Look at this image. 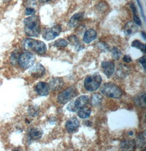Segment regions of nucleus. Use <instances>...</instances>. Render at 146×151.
Wrapping results in <instances>:
<instances>
[{
	"mask_svg": "<svg viewBox=\"0 0 146 151\" xmlns=\"http://www.w3.org/2000/svg\"><path fill=\"white\" fill-rule=\"evenodd\" d=\"M136 104L139 106L145 108L146 107V93L141 94L136 96L135 98Z\"/></svg>",
	"mask_w": 146,
	"mask_h": 151,
	"instance_id": "412c9836",
	"label": "nucleus"
},
{
	"mask_svg": "<svg viewBox=\"0 0 146 151\" xmlns=\"http://www.w3.org/2000/svg\"><path fill=\"white\" fill-rule=\"evenodd\" d=\"M61 32L60 26L55 25L46 29L43 33V38L46 40H51L55 39Z\"/></svg>",
	"mask_w": 146,
	"mask_h": 151,
	"instance_id": "0eeeda50",
	"label": "nucleus"
},
{
	"mask_svg": "<svg viewBox=\"0 0 146 151\" xmlns=\"http://www.w3.org/2000/svg\"><path fill=\"white\" fill-rule=\"evenodd\" d=\"M64 85V80L60 78H52L49 81V87L53 91L60 90Z\"/></svg>",
	"mask_w": 146,
	"mask_h": 151,
	"instance_id": "ddd939ff",
	"label": "nucleus"
},
{
	"mask_svg": "<svg viewBox=\"0 0 146 151\" xmlns=\"http://www.w3.org/2000/svg\"><path fill=\"white\" fill-rule=\"evenodd\" d=\"M142 36L143 37V38H144V39H145V40H146V33H145L143 32H142Z\"/></svg>",
	"mask_w": 146,
	"mask_h": 151,
	"instance_id": "e433bc0d",
	"label": "nucleus"
},
{
	"mask_svg": "<svg viewBox=\"0 0 146 151\" xmlns=\"http://www.w3.org/2000/svg\"><path fill=\"white\" fill-rule=\"evenodd\" d=\"M67 42L64 39H59L56 40L54 43V45L57 47H66L67 46Z\"/></svg>",
	"mask_w": 146,
	"mask_h": 151,
	"instance_id": "a878e982",
	"label": "nucleus"
},
{
	"mask_svg": "<svg viewBox=\"0 0 146 151\" xmlns=\"http://www.w3.org/2000/svg\"><path fill=\"white\" fill-rule=\"evenodd\" d=\"M43 130L38 128H33L30 130L29 132L30 137L31 139L36 140L40 139L43 135Z\"/></svg>",
	"mask_w": 146,
	"mask_h": 151,
	"instance_id": "a211bd4d",
	"label": "nucleus"
},
{
	"mask_svg": "<svg viewBox=\"0 0 146 151\" xmlns=\"http://www.w3.org/2000/svg\"><path fill=\"white\" fill-rule=\"evenodd\" d=\"M91 114V110L87 106H83L80 108L79 111L78 112V115L80 119H88L89 117Z\"/></svg>",
	"mask_w": 146,
	"mask_h": 151,
	"instance_id": "6ab92c4d",
	"label": "nucleus"
},
{
	"mask_svg": "<svg viewBox=\"0 0 146 151\" xmlns=\"http://www.w3.org/2000/svg\"><path fill=\"white\" fill-rule=\"evenodd\" d=\"M102 99L103 98L101 94L99 93L93 94L91 97L90 103L93 106H97L101 104Z\"/></svg>",
	"mask_w": 146,
	"mask_h": 151,
	"instance_id": "aec40b11",
	"label": "nucleus"
},
{
	"mask_svg": "<svg viewBox=\"0 0 146 151\" xmlns=\"http://www.w3.org/2000/svg\"><path fill=\"white\" fill-rule=\"evenodd\" d=\"M45 73L46 69L41 64H37L34 65L30 70L31 76L36 78L42 76L45 74Z\"/></svg>",
	"mask_w": 146,
	"mask_h": 151,
	"instance_id": "1a4fd4ad",
	"label": "nucleus"
},
{
	"mask_svg": "<svg viewBox=\"0 0 146 151\" xmlns=\"http://www.w3.org/2000/svg\"><path fill=\"white\" fill-rule=\"evenodd\" d=\"M25 32L30 37H38L40 33V22L36 15H32L26 18L24 21Z\"/></svg>",
	"mask_w": 146,
	"mask_h": 151,
	"instance_id": "f257e3e1",
	"label": "nucleus"
},
{
	"mask_svg": "<svg viewBox=\"0 0 146 151\" xmlns=\"http://www.w3.org/2000/svg\"><path fill=\"white\" fill-rule=\"evenodd\" d=\"M120 66L119 68L118 69L117 71V74L119 78H125V76L129 74V68L125 66Z\"/></svg>",
	"mask_w": 146,
	"mask_h": 151,
	"instance_id": "4be33fe9",
	"label": "nucleus"
},
{
	"mask_svg": "<svg viewBox=\"0 0 146 151\" xmlns=\"http://www.w3.org/2000/svg\"><path fill=\"white\" fill-rule=\"evenodd\" d=\"M137 3L139 4V7L140 8L141 12V15H142V16L143 17V18L144 20L145 21V13H144V11H143V9L142 7L141 6V3H140V2H139V0H137Z\"/></svg>",
	"mask_w": 146,
	"mask_h": 151,
	"instance_id": "473e14b6",
	"label": "nucleus"
},
{
	"mask_svg": "<svg viewBox=\"0 0 146 151\" xmlns=\"http://www.w3.org/2000/svg\"><path fill=\"white\" fill-rule=\"evenodd\" d=\"M139 28L137 25L132 22H129L127 23L124 29V34L126 36H131L137 32Z\"/></svg>",
	"mask_w": 146,
	"mask_h": 151,
	"instance_id": "f8f14e48",
	"label": "nucleus"
},
{
	"mask_svg": "<svg viewBox=\"0 0 146 151\" xmlns=\"http://www.w3.org/2000/svg\"><path fill=\"white\" fill-rule=\"evenodd\" d=\"M22 46L26 50L33 51L38 54H43L47 51V46L43 42L30 38L24 40Z\"/></svg>",
	"mask_w": 146,
	"mask_h": 151,
	"instance_id": "f03ea898",
	"label": "nucleus"
},
{
	"mask_svg": "<svg viewBox=\"0 0 146 151\" xmlns=\"http://www.w3.org/2000/svg\"><path fill=\"white\" fill-rule=\"evenodd\" d=\"M123 60H124V61L126 62H130L132 61V58L128 55H126L124 56Z\"/></svg>",
	"mask_w": 146,
	"mask_h": 151,
	"instance_id": "72a5a7b5",
	"label": "nucleus"
},
{
	"mask_svg": "<svg viewBox=\"0 0 146 151\" xmlns=\"http://www.w3.org/2000/svg\"><path fill=\"white\" fill-rule=\"evenodd\" d=\"M112 54L113 56V58L116 60H118L122 55V52L120 49H119L118 47H114L112 50Z\"/></svg>",
	"mask_w": 146,
	"mask_h": 151,
	"instance_id": "393cba45",
	"label": "nucleus"
},
{
	"mask_svg": "<svg viewBox=\"0 0 146 151\" xmlns=\"http://www.w3.org/2000/svg\"><path fill=\"white\" fill-rule=\"evenodd\" d=\"M101 83V76L99 74H94L86 78L84 80V87L88 91H95L100 86Z\"/></svg>",
	"mask_w": 146,
	"mask_h": 151,
	"instance_id": "39448f33",
	"label": "nucleus"
},
{
	"mask_svg": "<svg viewBox=\"0 0 146 151\" xmlns=\"http://www.w3.org/2000/svg\"><path fill=\"white\" fill-rule=\"evenodd\" d=\"M35 13V11L33 8H27L25 10V14L27 15H32Z\"/></svg>",
	"mask_w": 146,
	"mask_h": 151,
	"instance_id": "7c9ffc66",
	"label": "nucleus"
},
{
	"mask_svg": "<svg viewBox=\"0 0 146 151\" xmlns=\"http://www.w3.org/2000/svg\"><path fill=\"white\" fill-rule=\"evenodd\" d=\"M69 41L71 44H72L73 45L76 47L78 49V50H81L82 49H83L84 48V47L83 46L82 47L81 44L80 43L79 40H78V39L77 38V37H76L74 35H71V36H69Z\"/></svg>",
	"mask_w": 146,
	"mask_h": 151,
	"instance_id": "5701e85b",
	"label": "nucleus"
},
{
	"mask_svg": "<svg viewBox=\"0 0 146 151\" xmlns=\"http://www.w3.org/2000/svg\"><path fill=\"white\" fill-rule=\"evenodd\" d=\"M39 109L36 106H31L29 109L30 115L31 116H36L38 114Z\"/></svg>",
	"mask_w": 146,
	"mask_h": 151,
	"instance_id": "bb28decb",
	"label": "nucleus"
},
{
	"mask_svg": "<svg viewBox=\"0 0 146 151\" xmlns=\"http://www.w3.org/2000/svg\"><path fill=\"white\" fill-rule=\"evenodd\" d=\"M78 94L77 87L71 86L59 94L57 100L59 103L65 104L76 97Z\"/></svg>",
	"mask_w": 146,
	"mask_h": 151,
	"instance_id": "20e7f679",
	"label": "nucleus"
},
{
	"mask_svg": "<svg viewBox=\"0 0 146 151\" xmlns=\"http://www.w3.org/2000/svg\"><path fill=\"white\" fill-rule=\"evenodd\" d=\"M50 87L49 84L44 82H40L37 83L35 90L37 93L41 96H46L50 92Z\"/></svg>",
	"mask_w": 146,
	"mask_h": 151,
	"instance_id": "6e6552de",
	"label": "nucleus"
},
{
	"mask_svg": "<svg viewBox=\"0 0 146 151\" xmlns=\"http://www.w3.org/2000/svg\"><path fill=\"white\" fill-rule=\"evenodd\" d=\"M79 126L80 122L78 120L76 117H72L66 122L65 128L69 133H73L77 129Z\"/></svg>",
	"mask_w": 146,
	"mask_h": 151,
	"instance_id": "9b49d317",
	"label": "nucleus"
},
{
	"mask_svg": "<svg viewBox=\"0 0 146 151\" xmlns=\"http://www.w3.org/2000/svg\"><path fill=\"white\" fill-rule=\"evenodd\" d=\"M67 109L69 111L71 112H76L78 110V109L74 105V102L70 103L68 105V106H67Z\"/></svg>",
	"mask_w": 146,
	"mask_h": 151,
	"instance_id": "c85d7f7f",
	"label": "nucleus"
},
{
	"mask_svg": "<svg viewBox=\"0 0 146 151\" xmlns=\"http://www.w3.org/2000/svg\"><path fill=\"white\" fill-rule=\"evenodd\" d=\"M35 61V56L30 52L22 53L18 58L19 65L22 68L24 69H27L32 67Z\"/></svg>",
	"mask_w": 146,
	"mask_h": 151,
	"instance_id": "423d86ee",
	"label": "nucleus"
},
{
	"mask_svg": "<svg viewBox=\"0 0 146 151\" xmlns=\"http://www.w3.org/2000/svg\"><path fill=\"white\" fill-rule=\"evenodd\" d=\"M139 63L142 65L143 67V68L145 70H146V56H143L142 58H140L139 60Z\"/></svg>",
	"mask_w": 146,
	"mask_h": 151,
	"instance_id": "c756f323",
	"label": "nucleus"
},
{
	"mask_svg": "<svg viewBox=\"0 0 146 151\" xmlns=\"http://www.w3.org/2000/svg\"><path fill=\"white\" fill-rule=\"evenodd\" d=\"M99 49L103 51V52H107L109 50V47L108 46L107 44H106L105 43H99L98 45Z\"/></svg>",
	"mask_w": 146,
	"mask_h": 151,
	"instance_id": "cd10ccee",
	"label": "nucleus"
},
{
	"mask_svg": "<svg viewBox=\"0 0 146 151\" xmlns=\"http://www.w3.org/2000/svg\"><path fill=\"white\" fill-rule=\"evenodd\" d=\"M100 91L104 96L112 98H119L122 96L121 90L113 83H108L103 84Z\"/></svg>",
	"mask_w": 146,
	"mask_h": 151,
	"instance_id": "7ed1b4c3",
	"label": "nucleus"
},
{
	"mask_svg": "<svg viewBox=\"0 0 146 151\" xmlns=\"http://www.w3.org/2000/svg\"><path fill=\"white\" fill-rule=\"evenodd\" d=\"M134 20L135 22V24L138 26L141 25V19H139V17H137V15H134Z\"/></svg>",
	"mask_w": 146,
	"mask_h": 151,
	"instance_id": "2f4dec72",
	"label": "nucleus"
},
{
	"mask_svg": "<svg viewBox=\"0 0 146 151\" xmlns=\"http://www.w3.org/2000/svg\"><path fill=\"white\" fill-rule=\"evenodd\" d=\"M129 135H131V136H132V135H133V132H129Z\"/></svg>",
	"mask_w": 146,
	"mask_h": 151,
	"instance_id": "4c0bfd02",
	"label": "nucleus"
},
{
	"mask_svg": "<svg viewBox=\"0 0 146 151\" xmlns=\"http://www.w3.org/2000/svg\"><path fill=\"white\" fill-rule=\"evenodd\" d=\"M131 7H132V12H133L134 14L136 15V7H135V6L134 4H132Z\"/></svg>",
	"mask_w": 146,
	"mask_h": 151,
	"instance_id": "f704fd0d",
	"label": "nucleus"
},
{
	"mask_svg": "<svg viewBox=\"0 0 146 151\" xmlns=\"http://www.w3.org/2000/svg\"><path fill=\"white\" fill-rule=\"evenodd\" d=\"M89 101V98L87 96H82L76 99L74 101V104L77 109L85 106Z\"/></svg>",
	"mask_w": 146,
	"mask_h": 151,
	"instance_id": "dca6fc26",
	"label": "nucleus"
},
{
	"mask_svg": "<svg viewBox=\"0 0 146 151\" xmlns=\"http://www.w3.org/2000/svg\"><path fill=\"white\" fill-rule=\"evenodd\" d=\"M102 71L107 77H110L114 72L115 66L112 62L104 61L101 64Z\"/></svg>",
	"mask_w": 146,
	"mask_h": 151,
	"instance_id": "9d476101",
	"label": "nucleus"
},
{
	"mask_svg": "<svg viewBox=\"0 0 146 151\" xmlns=\"http://www.w3.org/2000/svg\"><path fill=\"white\" fill-rule=\"evenodd\" d=\"M136 147V141L134 140L124 141L121 144V149L123 151H133Z\"/></svg>",
	"mask_w": 146,
	"mask_h": 151,
	"instance_id": "2eb2a0df",
	"label": "nucleus"
},
{
	"mask_svg": "<svg viewBox=\"0 0 146 151\" xmlns=\"http://www.w3.org/2000/svg\"><path fill=\"white\" fill-rule=\"evenodd\" d=\"M83 16H84L83 13H77L74 14L70 19V21H69L70 26L72 27L77 26L83 18Z\"/></svg>",
	"mask_w": 146,
	"mask_h": 151,
	"instance_id": "f3484780",
	"label": "nucleus"
},
{
	"mask_svg": "<svg viewBox=\"0 0 146 151\" xmlns=\"http://www.w3.org/2000/svg\"><path fill=\"white\" fill-rule=\"evenodd\" d=\"M51 1H52V0H39V1L40 2V3H46V2H48Z\"/></svg>",
	"mask_w": 146,
	"mask_h": 151,
	"instance_id": "c9c22d12",
	"label": "nucleus"
},
{
	"mask_svg": "<svg viewBox=\"0 0 146 151\" xmlns=\"http://www.w3.org/2000/svg\"><path fill=\"white\" fill-rule=\"evenodd\" d=\"M132 47H136L137 49H139L143 53H145V51H146L145 44L141 43L138 40H135L134 42H132Z\"/></svg>",
	"mask_w": 146,
	"mask_h": 151,
	"instance_id": "b1692460",
	"label": "nucleus"
},
{
	"mask_svg": "<svg viewBox=\"0 0 146 151\" xmlns=\"http://www.w3.org/2000/svg\"><path fill=\"white\" fill-rule=\"evenodd\" d=\"M97 36V33L94 29H89L84 34L83 41L85 43H90L95 40Z\"/></svg>",
	"mask_w": 146,
	"mask_h": 151,
	"instance_id": "4468645a",
	"label": "nucleus"
}]
</instances>
